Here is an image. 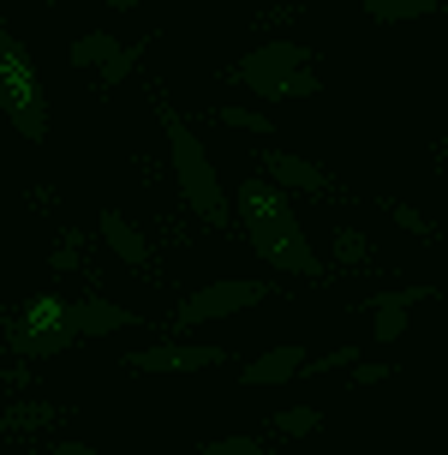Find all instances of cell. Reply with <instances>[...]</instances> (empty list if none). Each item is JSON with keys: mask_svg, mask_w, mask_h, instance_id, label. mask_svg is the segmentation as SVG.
<instances>
[{"mask_svg": "<svg viewBox=\"0 0 448 455\" xmlns=\"http://www.w3.org/2000/svg\"><path fill=\"white\" fill-rule=\"evenodd\" d=\"M233 210H240V228H246L251 251L263 258L269 270L305 275V282H317V275H323V258H317L311 240H305L299 210L287 204V192H281L275 180H263V174H246V180H240V192H233Z\"/></svg>", "mask_w": 448, "mask_h": 455, "instance_id": "1", "label": "cell"}, {"mask_svg": "<svg viewBox=\"0 0 448 455\" xmlns=\"http://www.w3.org/2000/svg\"><path fill=\"white\" fill-rule=\"evenodd\" d=\"M156 102V120H161V138H168V162H174V186H179V198H185V210L198 216V222L209 228H227V192L222 180H216V162H209V150H203V138L185 126V114H174V102L168 96H150Z\"/></svg>", "mask_w": 448, "mask_h": 455, "instance_id": "2", "label": "cell"}, {"mask_svg": "<svg viewBox=\"0 0 448 455\" xmlns=\"http://www.w3.org/2000/svg\"><path fill=\"white\" fill-rule=\"evenodd\" d=\"M311 67H317V48L281 36V43H263V48H251V54H240L233 67H222V78L269 96V102H287V96H317L323 91V78H317Z\"/></svg>", "mask_w": 448, "mask_h": 455, "instance_id": "3", "label": "cell"}, {"mask_svg": "<svg viewBox=\"0 0 448 455\" xmlns=\"http://www.w3.org/2000/svg\"><path fill=\"white\" fill-rule=\"evenodd\" d=\"M0 114L12 120L24 144H48V91L43 72L30 60V48L12 36V24L0 19Z\"/></svg>", "mask_w": 448, "mask_h": 455, "instance_id": "4", "label": "cell"}, {"mask_svg": "<svg viewBox=\"0 0 448 455\" xmlns=\"http://www.w3.org/2000/svg\"><path fill=\"white\" fill-rule=\"evenodd\" d=\"M275 299V282L263 275H222V282H203L174 306V330H198V323L233 318V312H251V306H269Z\"/></svg>", "mask_w": 448, "mask_h": 455, "instance_id": "5", "label": "cell"}, {"mask_svg": "<svg viewBox=\"0 0 448 455\" xmlns=\"http://www.w3.org/2000/svg\"><path fill=\"white\" fill-rule=\"evenodd\" d=\"M233 354L216 347V341H156V347H138V354H120L126 371H216Z\"/></svg>", "mask_w": 448, "mask_h": 455, "instance_id": "6", "label": "cell"}, {"mask_svg": "<svg viewBox=\"0 0 448 455\" xmlns=\"http://www.w3.org/2000/svg\"><path fill=\"white\" fill-rule=\"evenodd\" d=\"M257 174L263 180H275L281 192H305V198H335V180L317 168V162H305V156H293V150H275V144H263L257 150Z\"/></svg>", "mask_w": 448, "mask_h": 455, "instance_id": "7", "label": "cell"}, {"mask_svg": "<svg viewBox=\"0 0 448 455\" xmlns=\"http://www.w3.org/2000/svg\"><path fill=\"white\" fill-rule=\"evenodd\" d=\"M67 318H72V330H78V341L84 336H120V330H132L138 323V312H126V306H114V299H102V294H84V299H72L67 306Z\"/></svg>", "mask_w": 448, "mask_h": 455, "instance_id": "8", "label": "cell"}, {"mask_svg": "<svg viewBox=\"0 0 448 455\" xmlns=\"http://www.w3.org/2000/svg\"><path fill=\"white\" fill-rule=\"evenodd\" d=\"M96 234L108 240V251L126 264V270H144V264L156 258V251H150V240H144V228H138L132 216H120V210H102V216H96Z\"/></svg>", "mask_w": 448, "mask_h": 455, "instance_id": "9", "label": "cell"}, {"mask_svg": "<svg viewBox=\"0 0 448 455\" xmlns=\"http://www.w3.org/2000/svg\"><path fill=\"white\" fill-rule=\"evenodd\" d=\"M419 299H430L425 282H413V288H389V294L365 299V306H371V330H377V341H401L406 336V306H419Z\"/></svg>", "mask_w": 448, "mask_h": 455, "instance_id": "10", "label": "cell"}, {"mask_svg": "<svg viewBox=\"0 0 448 455\" xmlns=\"http://www.w3.org/2000/svg\"><path fill=\"white\" fill-rule=\"evenodd\" d=\"M60 419H72V402H12V408H0V437L54 432Z\"/></svg>", "mask_w": 448, "mask_h": 455, "instance_id": "11", "label": "cell"}, {"mask_svg": "<svg viewBox=\"0 0 448 455\" xmlns=\"http://www.w3.org/2000/svg\"><path fill=\"white\" fill-rule=\"evenodd\" d=\"M299 371H305V347H293V341H287V347L257 354V360L240 371V384H246V389H269V384H293Z\"/></svg>", "mask_w": 448, "mask_h": 455, "instance_id": "12", "label": "cell"}, {"mask_svg": "<svg viewBox=\"0 0 448 455\" xmlns=\"http://www.w3.org/2000/svg\"><path fill=\"white\" fill-rule=\"evenodd\" d=\"M443 0H365V19L377 24H406V19H436Z\"/></svg>", "mask_w": 448, "mask_h": 455, "instance_id": "13", "label": "cell"}, {"mask_svg": "<svg viewBox=\"0 0 448 455\" xmlns=\"http://www.w3.org/2000/svg\"><path fill=\"white\" fill-rule=\"evenodd\" d=\"M335 264L341 270H371L377 264V246L365 228H335Z\"/></svg>", "mask_w": 448, "mask_h": 455, "instance_id": "14", "label": "cell"}, {"mask_svg": "<svg viewBox=\"0 0 448 455\" xmlns=\"http://www.w3.org/2000/svg\"><path fill=\"white\" fill-rule=\"evenodd\" d=\"M144 48H150V43H120V48L108 54V60L96 67V84H102V91H120V84H126V78L138 72V60H144Z\"/></svg>", "mask_w": 448, "mask_h": 455, "instance_id": "15", "label": "cell"}, {"mask_svg": "<svg viewBox=\"0 0 448 455\" xmlns=\"http://www.w3.org/2000/svg\"><path fill=\"white\" fill-rule=\"evenodd\" d=\"M209 120H216V126H227V132H251V138H269V132H275V120H269V114H251V108H240V102H216V108H209Z\"/></svg>", "mask_w": 448, "mask_h": 455, "instance_id": "16", "label": "cell"}, {"mask_svg": "<svg viewBox=\"0 0 448 455\" xmlns=\"http://www.w3.org/2000/svg\"><path fill=\"white\" fill-rule=\"evenodd\" d=\"M269 432L275 437H317L323 432V408H281L269 419Z\"/></svg>", "mask_w": 448, "mask_h": 455, "instance_id": "17", "label": "cell"}, {"mask_svg": "<svg viewBox=\"0 0 448 455\" xmlns=\"http://www.w3.org/2000/svg\"><path fill=\"white\" fill-rule=\"evenodd\" d=\"M114 48H120V43H114L108 30H84V36H72L67 60H72V67H102V60H108Z\"/></svg>", "mask_w": 448, "mask_h": 455, "instance_id": "18", "label": "cell"}, {"mask_svg": "<svg viewBox=\"0 0 448 455\" xmlns=\"http://www.w3.org/2000/svg\"><path fill=\"white\" fill-rule=\"evenodd\" d=\"M198 455H269L257 432H227V437H203Z\"/></svg>", "mask_w": 448, "mask_h": 455, "instance_id": "19", "label": "cell"}, {"mask_svg": "<svg viewBox=\"0 0 448 455\" xmlns=\"http://www.w3.org/2000/svg\"><path fill=\"white\" fill-rule=\"evenodd\" d=\"M382 210H389V216H395V222H401L406 234H413V240H443V228L430 222L425 210H413V204H401V198H389V204H382Z\"/></svg>", "mask_w": 448, "mask_h": 455, "instance_id": "20", "label": "cell"}, {"mask_svg": "<svg viewBox=\"0 0 448 455\" xmlns=\"http://www.w3.org/2000/svg\"><path fill=\"white\" fill-rule=\"evenodd\" d=\"M54 270H84V234L78 228H67L60 240H54V258H48Z\"/></svg>", "mask_w": 448, "mask_h": 455, "instance_id": "21", "label": "cell"}, {"mask_svg": "<svg viewBox=\"0 0 448 455\" xmlns=\"http://www.w3.org/2000/svg\"><path fill=\"white\" fill-rule=\"evenodd\" d=\"M353 360H358V347L347 341V347H335V354H317V360H305V371H299V378H329V371H347Z\"/></svg>", "mask_w": 448, "mask_h": 455, "instance_id": "22", "label": "cell"}, {"mask_svg": "<svg viewBox=\"0 0 448 455\" xmlns=\"http://www.w3.org/2000/svg\"><path fill=\"white\" fill-rule=\"evenodd\" d=\"M382 378H395V360H353L347 365V384L353 389H371V384H382Z\"/></svg>", "mask_w": 448, "mask_h": 455, "instance_id": "23", "label": "cell"}, {"mask_svg": "<svg viewBox=\"0 0 448 455\" xmlns=\"http://www.w3.org/2000/svg\"><path fill=\"white\" fill-rule=\"evenodd\" d=\"M293 12H299V6H263V12H251V30H275V24H293Z\"/></svg>", "mask_w": 448, "mask_h": 455, "instance_id": "24", "label": "cell"}, {"mask_svg": "<svg viewBox=\"0 0 448 455\" xmlns=\"http://www.w3.org/2000/svg\"><path fill=\"white\" fill-rule=\"evenodd\" d=\"M54 455H96V443H84V437H60V443H48Z\"/></svg>", "mask_w": 448, "mask_h": 455, "instance_id": "25", "label": "cell"}, {"mask_svg": "<svg viewBox=\"0 0 448 455\" xmlns=\"http://www.w3.org/2000/svg\"><path fill=\"white\" fill-rule=\"evenodd\" d=\"M430 162H436V174L448 180V138H436V144H430Z\"/></svg>", "mask_w": 448, "mask_h": 455, "instance_id": "26", "label": "cell"}, {"mask_svg": "<svg viewBox=\"0 0 448 455\" xmlns=\"http://www.w3.org/2000/svg\"><path fill=\"white\" fill-rule=\"evenodd\" d=\"M114 12H132V6H144V0H108Z\"/></svg>", "mask_w": 448, "mask_h": 455, "instance_id": "27", "label": "cell"}, {"mask_svg": "<svg viewBox=\"0 0 448 455\" xmlns=\"http://www.w3.org/2000/svg\"><path fill=\"white\" fill-rule=\"evenodd\" d=\"M54 6H60V0H54Z\"/></svg>", "mask_w": 448, "mask_h": 455, "instance_id": "28", "label": "cell"}]
</instances>
